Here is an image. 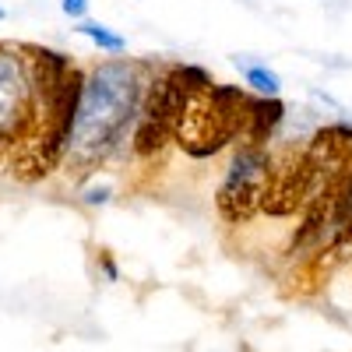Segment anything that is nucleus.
<instances>
[{
  "label": "nucleus",
  "instance_id": "nucleus-5",
  "mask_svg": "<svg viewBox=\"0 0 352 352\" xmlns=\"http://www.w3.org/2000/svg\"><path fill=\"white\" fill-rule=\"evenodd\" d=\"M78 36H85L88 43H92L99 53H109V56H120L124 50H127V39L120 36V32H113L109 25H102V21H92V18H85V21H78V28H74Z\"/></svg>",
  "mask_w": 352,
  "mask_h": 352
},
{
  "label": "nucleus",
  "instance_id": "nucleus-7",
  "mask_svg": "<svg viewBox=\"0 0 352 352\" xmlns=\"http://www.w3.org/2000/svg\"><path fill=\"white\" fill-rule=\"evenodd\" d=\"M60 11L71 21H85L88 18V0H60Z\"/></svg>",
  "mask_w": 352,
  "mask_h": 352
},
{
  "label": "nucleus",
  "instance_id": "nucleus-10",
  "mask_svg": "<svg viewBox=\"0 0 352 352\" xmlns=\"http://www.w3.org/2000/svg\"><path fill=\"white\" fill-rule=\"evenodd\" d=\"M4 18H8V11H4V8H0V21H4Z\"/></svg>",
  "mask_w": 352,
  "mask_h": 352
},
{
  "label": "nucleus",
  "instance_id": "nucleus-2",
  "mask_svg": "<svg viewBox=\"0 0 352 352\" xmlns=\"http://www.w3.org/2000/svg\"><path fill=\"white\" fill-rule=\"evenodd\" d=\"M39 127L36 81L21 56V46L0 43V159H14L32 148Z\"/></svg>",
  "mask_w": 352,
  "mask_h": 352
},
{
  "label": "nucleus",
  "instance_id": "nucleus-1",
  "mask_svg": "<svg viewBox=\"0 0 352 352\" xmlns=\"http://www.w3.org/2000/svg\"><path fill=\"white\" fill-rule=\"evenodd\" d=\"M152 74V64L138 60H102L85 74L71 138L64 148L67 166L88 173L131 148L144 116V102L155 85Z\"/></svg>",
  "mask_w": 352,
  "mask_h": 352
},
{
  "label": "nucleus",
  "instance_id": "nucleus-8",
  "mask_svg": "<svg viewBox=\"0 0 352 352\" xmlns=\"http://www.w3.org/2000/svg\"><path fill=\"white\" fill-rule=\"evenodd\" d=\"M342 226L352 232V184L345 187V197H342Z\"/></svg>",
  "mask_w": 352,
  "mask_h": 352
},
{
  "label": "nucleus",
  "instance_id": "nucleus-3",
  "mask_svg": "<svg viewBox=\"0 0 352 352\" xmlns=\"http://www.w3.org/2000/svg\"><path fill=\"white\" fill-rule=\"evenodd\" d=\"M272 155L261 148V144H243V148L229 159L226 176L219 184V208L229 219H247L254 208L264 204L268 194V180H272Z\"/></svg>",
  "mask_w": 352,
  "mask_h": 352
},
{
  "label": "nucleus",
  "instance_id": "nucleus-6",
  "mask_svg": "<svg viewBox=\"0 0 352 352\" xmlns=\"http://www.w3.org/2000/svg\"><path fill=\"white\" fill-rule=\"evenodd\" d=\"M113 201V184L109 180H99V176H92V184L81 187V204H88V208H102V204Z\"/></svg>",
  "mask_w": 352,
  "mask_h": 352
},
{
  "label": "nucleus",
  "instance_id": "nucleus-4",
  "mask_svg": "<svg viewBox=\"0 0 352 352\" xmlns=\"http://www.w3.org/2000/svg\"><path fill=\"white\" fill-rule=\"evenodd\" d=\"M236 67H240V74H243V85L250 88L254 96H261V99H278V92H282V78H278L268 64L240 60V56H236Z\"/></svg>",
  "mask_w": 352,
  "mask_h": 352
},
{
  "label": "nucleus",
  "instance_id": "nucleus-9",
  "mask_svg": "<svg viewBox=\"0 0 352 352\" xmlns=\"http://www.w3.org/2000/svg\"><path fill=\"white\" fill-rule=\"evenodd\" d=\"M99 264H102V275H106L109 282H116V278H120V272H116V264H113L106 254H99Z\"/></svg>",
  "mask_w": 352,
  "mask_h": 352
}]
</instances>
